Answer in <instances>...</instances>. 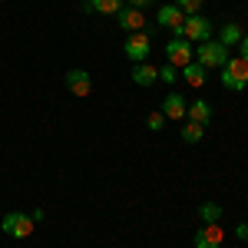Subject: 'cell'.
<instances>
[{
    "label": "cell",
    "instance_id": "9a60e30c",
    "mask_svg": "<svg viewBox=\"0 0 248 248\" xmlns=\"http://www.w3.org/2000/svg\"><path fill=\"white\" fill-rule=\"evenodd\" d=\"M159 79V70L149 66V63H133V83L136 86H153Z\"/></svg>",
    "mask_w": 248,
    "mask_h": 248
},
{
    "label": "cell",
    "instance_id": "ac0fdd59",
    "mask_svg": "<svg viewBox=\"0 0 248 248\" xmlns=\"http://www.w3.org/2000/svg\"><path fill=\"white\" fill-rule=\"evenodd\" d=\"M202 136H205V126H199L192 119L182 126V142H202Z\"/></svg>",
    "mask_w": 248,
    "mask_h": 248
},
{
    "label": "cell",
    "instance_id": "277c9868",
    "mask_svg": "<svg viewBox=\"0 0 248 248\" xmlns=\"http://www.w3.org/2000/svg\"><path fill=\"white\" fill-rule=\"evenodd\" d=\"M182 40H189V43H205V40H212V20L202 17V14L186 17V23H182Z\"/></svg>",
    "mask_w": 248,
    "mask_h": 248
},
{
    "label": "cell",
    "instance_id": "5bb4252c",
    "mask_svg": "<svg viewBox=\"0 0 248 248\" xmlns=\"http://www.w3.org/2000/svg\"><path fill=\"white\" fill-rule=\"evenodd\" d=\"M205 73H209V70H205L202 63H195V60L186 63V66L179 70V77L186 79V86H195V90H199V86H205Z\"/></svg>",
    "mask_w": 248,
    "mask_h": 248
},
{
    "label": "cell",
    "instance_id": "8992f818",
    "mask_svg": "<svg viewBox=\"0 0 248 248\" xmlns=\"http://www.w3.org/2000/svg\"><path fill=\"white\" fill-rule=\"evenodd\" d=\"M3 232L10 238H30L33 235V218L27 212H7L3 215Z\"/></svg>",
    "mask_w": 248,
    "mask_h": 248
},
{
    "label": "cell",
    "instance_id": "9c48e42d",
    "mask_svg": "<svg viewBox=\"0 0 248 248\" xmlns=\"http://www.w3.org/2000/svg\"><path fill=\"white\" fill-rule=\"evenodd\" d=\"M222 242H225V232L218 225H202L195 232V248H222Z\"/></svg>",
    "mask_w": 248,
    "mask_h": 248
},
{
    "label": "cell",
    "instance_id": "30bf717a",
    "mask_svg": "<svg viewBox=\"0 0 248 248\" xmlns=\"http://www.w3.org/2000/svg\"><path fill=\"white\" fill-rule=\"evenodd\" d=\"M186 109H189L186 96L175 93V90H172V93L162 99V116H166V119H186Z\"/></svg>",
    "mask_w": 248,
    "mask_h": 248
},
{
    "label": "cell",
    "instance_id": "52a82bcc",
    "mask_svg": "<svg viewBox=\"0 0 248 248\" xmlns=\"http://www.w3.org/2000/svg\"><path fill=\"white\" fill-rule=\"evenodd\" d=\"M159 27H166L172 30V37H182V23H186V14L175 7V3H166V7H159Z\"/></svg>",
    "mask_w": 248,
    "mask_h": 248
},
{
    "label": "cell",
    "instance_id": "7c38bea8",
    "mask_svg": "<svg viewBox=\"0 0 248 248\" xmlns=\"http://www.w3.org/2000/svg\"><path fill=\"white\" fill-rule=\"evenodd\" d=\"M116 17H119V27H123L126 33H139V30L146 27V17H142V10H133V7H123Z\"/></svg>",
    "mask_w": 248,
    "mask_h": 248
},
{
    "label": "cell",
    "instance_id": "d6986e66",
    "mask_svg": "<svg viewBox=\"0 0 248 248\" xmlns=\"http://www.w3.org/2000/svg\"><path fill=\"white\" fill-rule=\"evenodd\" d=\"M202 3H205V0H175V7H179L186 17H195V14L202 10Z\"/></svg>",
    "mask_w": 248,
    "mask_h": 248
},
{
    "label": "cell",
    "instance_id": "603a6c76",
    "mask_svg": "<svg viewBox=\"0 0 248 248\" xmlns=\"http://www.w3.org/2000/svg\"><path fill=\"white\" fill-rule=\"evenodd\" d=\"M238 57H242V60H248V33H245L242 40H238Z\"/></svg>",
    "mask_w": 248,
    "mask_h": 248
},
{
    "label": "cell",
    "instance_id": "4fadbf2b",
    "mask_svg": "<svg viewBox=\"0 0 248 248\" xmlns=\"http://www.w3.org/2000/svg\"><path fill=\"white\" fill-rule=\"evenodd\" d=\"M186 119L199 123V126H212V103H205V99H195V103H189Z\"/></svg>",
    "mask_w": 248,
    "mask_h": 248
},
{
    "label": "cell",
    "instance_id": "7402d4cb",
    "mask_svg": "<svg viewBox=\"0 0 248 248\" xmlns=\"http://www.w3.org/2000/svg\"><path fill=\"white\" fill-rule=\"evenodd\" d=\"M235 238H238V242H248V222H242V225L235 229Z\"/></svg>",
    "mask_w": 248,
    "mask_h": 248
},
{
    "label": "cell",
    "instance_id": "5b68a950",
    "mask_svg": "<svg viewBox=\"0 0 248 248\" xmlns=\"http://www.w3.org/2000/svg\"><path fill=\"white\" fill-rule=\"evenodd\" d=\"M166 60H169L175 70H182L186 63L195 60V46H192L189 40H182V37H172L169 43H166Z\"/></svg>",
    "mask_w": 248,
    "mask_h": 248
},
{
    "label": "cell",
    "instance_id": "2e32d148",
    "mask_svg": "<svg viewBox=\"0 0 248 248\" xmlns=\"http://www.w3.org/2000/svg\"><path fill=\"white\" fill-rule=\"evenodd\" d=\"M245 37V33H242V27H238V23H235V20H229V23H222V30H218V43H222V46H238V40Z\"/></svg>",
    "mask_w": 248,
    "mask_h": 248
},
{
    "label": "cell",
    "instance_id": "cb8c5ba5",
    "mask_svg": "<svg viewBox=\"0 0 248 248\" xmlns=\"http://www.w3.org/2000/svg\"><path fill=\"white\" fill-rule=\"evenodd\" d=\"M153 0H126V7H133V10H142V7H149Z\"/></svg>",
    "mask_w": 248,
    "mask_h": 248
},
{
    "label": "cell",
    "instance_id": "7a4b0ae2",
    "mask_svg": "<svg viewBox=\"0 0 248 248\" xmlns=\"http://www.w3.org/2000/svg\"><path fill=\"white\" fill-rule=\"evenodd\" d=\"M222 86L229 93H242L248 86V60L242 57H232L225 66H222Z\"/></svg>",
    "mask_w": 248,
    "mask_h": 248
},
{
    "label": "cell",
    "instance_id": "3957f363",
    "mask_svg": "<svg viewBox=\"0 0 248 248\" xmlns=\"http://www.w3.org/2000/svg\"><path fill=\"white\" fill-rule=\"evenodd\" d=\"M149 50H153V40H149V33H146V30L129 33V37H126V43H123V53H126V60H129V63H146Z\"/></svg>",
    "mask_w": 248,
    "mask_h": 248
},
{
    "label": "cell",
    "instance_id": "ffe728a7",
    "mask_svg": "<svg viewBox=\"0 0 248 248\" xmlns=\"http://www.w3.org/2000/svg\"><path fill=\"white\" fill-rule=\"evenodd\" d=\"M162 126H166V116H162V109H155V113L146 116V129H153V133H162Z\"/></svg>",
    "mask_w": 248,
    "mask_h": 248
},
{
    "label": "cell",
    "instance_id": "44dd1931",
    "mask_svg": "<svg viewBox=\"0 0 248 248\" xmlns=\"http://www.w3.org/2000/svg\"><path fill=\"white\" fill-rule=\"evenodd\" d=\"M159 79H162V83H175V79H179V70H175L172 63H166V66H159Z\"/></svg>",
    "mask_w": 248,
    "mask_h": 248
},
{
    "label": "cell",
    "instance_id": "8fae6325",
    "mask_svg": "<svg viewBox=\"0 0 248 248\" xmlns=\"http://www.w3.org/2000/svg\"><path fill=\"white\" fill-rule=\"evenodd\" d=\"M126 7V0H83L86 14H103V17H116Z\"/></svg>",
    "mask_w": 248,
    "mask_h": 248
},
{
    "label": "cell",
    "instance_id": "6da1fadb",
    "mask_svg": "<svg viewBox=\"0 0 248 248\" xmlns=\"http://www.w3.org/2000/svg\"><path fill=\"white\" fill-rule=\"evenodd\" d=\"M232 60V50L222 46L218 40H205V43H195V63H202L205 70H222Z\"/></svg>",
    "mask_w": 248,
    "mask_h": 248
},
{
    "label": "cell",
    "instance_id": "ba28073f",
    "mask_svg": "<svg viewBox=\"0 0 248 248\" xmlns=\"http://www.w3.org/2000/svg\"><path fill=\"white\" fill-rule=\"evenodd\" d=\"M66 90L73 96H79V99H86V96L93 93V79H90L86 70H70L66 73Z\"/></svg>",
    "mask_w": 248,
    "mask_h": 248
},
{
    "label": "cell",
    "instance_id": "e0dca14e",
    "mask_svg": "<svg viewBox=\"0 0 248 248\" xmlns=\"http://www.w3.org/2000/svg\"><path fill=\"white\" fill-rule=\"evenodd\" d=\"M199 215H202V225H218L222 222V205L218 202H205L199 209Z\"/></svg>",
    "mask_w": 248,
    "mask_h": 248
}]
</instances>
